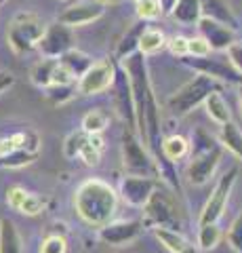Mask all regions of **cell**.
<instances>
[{
  "label": "cell",
  "instance_id": "cell-1",
  "mask_svg": "<svg viewBox=\"0 0 242 253\" xmlns=\"http://www.w3.org/2000/svg\"><path fill=\"white\" fill-rule=\"evenodd\" d=\"M124 74L129 76L131 95H133V110H135V126L139 133V139L145 141L147 152L152 154L156 167H158L160 177L181 194V184L177 177V169L173 163H167L162 156V126H160V108L154 95V86L150 81V70H147V61L143 53H133L127 59H122Z\"/></svg>",
  "mask_w": 242,
  "mask_h": 253
},
{
  "label": "cell",
  "instance_id": "cell-2",
  "mask_svg": "<svg viewBox=\"0 0 242 253\" xmlns=\"http://www.w3.org/2000/svg\"><path fill=\"white\" fill-rule=\"evenodd\" d=\"M74 207L84 224L91 228H104L110 224L118 209V192L104 179L91 177L82 181L74 192Z\"/></svg>",
  "mask_w": 242,
  "mask_h": 253
},
{
  "label": "cell",
  "instance_id": "cell-3",
  "mask_svg": "<svg viewBox=\"0 0 242 253\" xmlns=\"http://www.w3.org/2000/svg\"><path fill=\"white\" fill-rule=\"evenodd\" d=\"M215 91H219L217 81H213L210 76L198 74V76H194L190 83H185L181 89H177L173 95H171L167 99V108L171 110L173 116L181 118L185 114H190L194 108L205 104V99Z\"/></svg>",
  "mask_w": 242,
  "mask_h": 253
},
{
  "label": "cell",
  "instance_id": "cell-4",
  "mask_svg": "<svg viewBox=\"0 0 242 253\" xmlns=\"http://www.w3.org/2000/svg\"><path fill=\"white\" fill-rule=\"evenodd\" d=\"M42 32H44V23L40 17H36L34 13H19L9 23L6 42L17 55H23L36 49Z\"/></svg>",
  "mask_w": 242,
  "mask_h": 253
},
{
  "label": "cell",
  "instance_id": "cell-5",
  "mask_svg": "<svg viewBox=\"0 0 242 253\" xmlns=\"http://www.w3.org/2000/svg\"><path fill=\"white\" fill-rule=\"evenodd\" d=\"M122 163L131 175H145V177L158 175V167H156L152 154L147 152L141 139L131 129H127L122 135Z\"/></svg>",
  "mask_w": 242,
  "mask_h": 253
},
{
  "label": "cell",
  "instance_id": "cell-6",
  "mask_svg": "<svg viewBox=\"0 0 242 253\" xmlns=\"http://www.w3.org/2000/svg\"><path fill=\"white\" fill-rule=\"evenodd\" d=\"M236 177H238V169L232 167L223 173L219 177V181L215 184L213 192H210L208 201L205 203V207L200 211V217H198V226L202 224H217L221 217H223V211L228 207V201H230V194L234 190V184H236Z\"/></svg>",
  "mask_w": 242,
  "mask_h": 253
},
{
  "label": "cell",
  "instance_id": "cell-7",
  "mask_svg": "<svg viewBox=\"0 0 242 253\" xmlns=\"http://www.w3.org/2000/svg\"><path fill=\"white\" fill-rule=\"evenodd\" d=\"M181 63L194 72L210 76L213 81H223L228 84H242V74L223 55H205V57H181Z\"/></svg>",
  "mask_w": 242,
  "mask_h": 253
},
{
  "label": "cell",
  "instance_id": "cell-8",
  "mask_svg": "<svg viewBox=\"0 0 242 253\" xmlns=\"http://www.w3.org/2000/svg\"><path fill=\"white\" fill-rule=\"evenodd\" d=\"M74 42H76V38H74L72 28L64 26L61 21H53L49 26H44V32L36 44V49L42 53V57L59 59L64 53L74 49Z\"/></svg>",
  "mask_w": 242,
  "mask_h": 253
},
{
  "label": "cell",
  "instance_id": "cell-9",
  "mask_svg": "<svg viewBox=\"0 0 242 253\" xmlns=\"http://www.w3.org/2000/svg\"><path fill=\"white\" fill-rule=\"evenodd\" d=\"M143 211H145L147 224H152L154 228H169V230L179 232V217H177L175 203L169 194L160 192L158 188L154 190V194L143 205Z\"/></svg>",
  "mask_w": 242,
  "mask_h": 253
},
{
  "label": "cell",
  "instance_id": "cell-10",
  "mask_svg": "<svg viewBox=\"0 0 242 253\" xmlns=\"http://www.w3.org/2000/svg\"><path fill=\"white\" fill-rule=\"evenodd\" d=\"M114 76H116L114 61H110V59L95 61L87 72L78 78L76 89L82 95H99V93H104L112 86Z\"/></svg>",
  "mask_w": 242,
  "mask_h": 253
},
{
  "label": "cell",
  "instance_id": "cell-11",
  "mask_svg": "<svg viewBox=\"0 0 242 253\" xmlns=\"http://www.w3.org/2000/svg\"><path fill=\"white\" fill-rule=\"evenodd\" d=\"M158 188L156 177H145V175H124L120 181V199L131 205V207H143L147 199L154 194V190Z\"/></svg>",
  "mask_w": 242,
  "mask_h": 253
},
{
  "label": "cell",
  "instance_id": "cell-12",
  "mask_svg": "<svg viewBox=\"0 0 242 253\" xmlns=\"http://www.w3.org/2000/svg\"><path fill=\"white\" fill-rule=\"evenodd\" d=\"M221 154H223V148H221V144H217L215 148L207 150V152L190 156V165H187V171H185L187 179H190L194 186L207 184V181L210 179V175L215 173V169L219 167Z\"/></svg>",
  "mask_w": 242,
  "mask_h": 253
},
{
  "label": "cell",
  "instance_id": "cell-13",
  "mask_svg": "<svg viewBox=\"0 0 242 253\" xmlns=\"http://www.w3.org/2000/svg\"><path fill=\"white\" fill-rule=\"evenodd\" d=\"M104 4L97 0H76L74 4H69L68 9L59 15V19L68 28H78V26H87V23L97 21L104 15Z\"/></svg>",
  "mask_w": 242,
  "mask_h": 253
},
{
  "label": "cell",
  "instance_id": "cell-14",
  "mask_svg": "<svg viewBox=\"0 0 242 253\" xmlns=\"http://www.w3.org/2000/svg\"><path fill=\"white\" fill-rule=\"evenodd\" d=\"M196 26H198L200 36L208 42L210 51H215V53L228 51V46L236 41V34H234L232 28H228L225 23H219V21L210 19V17H205V15L198 19Z\"/></svg>",
  "mask_w": 242,
  "mask_h": 253
},
{
  "label": "cell",
  "instance_id": "cell-15",
  "mask_svg": "<svg viewBox=\"0 0 242 253\" xmlns=\"http://www.w3.org/2000/svg\"><path fill=\"white\" fill-rule=\"evenodd\" d=\"M143 230V224L137 219L129 221H110L104 228H99V239L105 245H127L131 241H135Z\"/></svg>",
  "mask_w": 242,
  "mask_h": 253
},
{
  "label": "cell",
  "instance_id": "cell-16",
  "mask_svg": "<svg viewBox=\"0 0 242 253\" xmlns=\"http://www.w3.org/2000/svg\"><path fill=\"white\" fill-rule=\"evenodd\" d=\"M6 203H9V207L23 213V215H38V213H42L46 207V201L42 196L28 192V190H23L21 186H11L6 190Z\"/></svg>",
  "mask_w": 242,
  "mask_h": 253
},
{
  "label": "cell",
  "instance_id": "cell-17",
  "mask_svg": "<svg viewBox=\"0 0 242 253\" xmlns=\"http://www.w3.org/2000/svg\"><path fill=\"white\" fill-rule=\"evenodd\" d=\"M112 86L116 89V106H118L122 118H127L131 126H135V110H133V95H131V84L129 76L124 74L122 68H116V76Z\"/></svg>",
  "mask_w": 242,
  "mask_h": 253
},
{
  "label": "cell",
  "instance_id": "cell-18",
  "mask_svg": "<svg viewBox=\"0 0 242 253\" xmlns=\"http://www.w3.org/2000/svg\"><path fill=\"white\" fill-rule=\"evenodd\" d=\"M38 152H40V137L30 141L28 146L15 150V152L0 156V169H21L26 165H32L38 158Z\"/></svg>",
  "mask_w": 242,
  "mask_h": 253
},
{
  "label": "cell",
  "instance_id": "cell-19",
  "mask_svg": "<svg viewBox=\"0 0 242 253\" xmlns=\"http://www.w3.org/2000/svg\"><path fill=\"white\" fill-rule=\"evenodd\" d=\"M154 236L158 239L171 253H200V249L194 243H190L183 234L169 228H154Z\"/></svg>",
  "mask_w": 242,
  "mask_h": 253
},
{
  "label": "cell",
  "instance_id": "cell-20",
  "mask_svg": "<svg viewBox=\"0 0 242 253\" xmlns=\"http://www.w3.org/2000/svg\"><path fill=\"white\" fill-rule=\"evenodd\" d=\"M200 9H202V15H205V17L225 23V26L232 28V30L238 26L236 15L232 13L230 4L225 2V0H200Z\"/></svg>",
  "mask_w": 242,
  "mask_h": 253
},
{
  "label": "cell",
  "instance_id": "cell-21",
  "mask_svg": "<svg viewBox=\"0 0 242 253\" xmlns=\"http://www.w3.org/2000/svg\"><path fill=\"white\" fill-rule=\"evenodd\" d=\"M57 61H59V66L74 78V81H78V78H80L93 66V59L89 57L87 53H82V51H78V49H69L68 53L61 55Z\"/></svg>",
  "mask_w": 242,
  "mask_h": 253
},
{
  "label": "cell",
  "instance_id": "cell-22",
  "mask_svg": "<svg viewBox=\"0 0 242 253\" xmlns=\"http://www.w3.org/2000/svg\"><path fill=\"white\" fill-rule=\"evenodd\" d=\"M147 28V21H135L133 26L129 28V32L122 36V41L118 42V49H116V57H118L120 61L127 59L129 55L137 53L139 51V36L143 34V30Z\"/></svg>",
  "mask_w": 242,
  "mask_h": 253
},
{
  "label": "cell",
  "instance_id": "cell-23",
  "mask_svg": "<svg viewBox=\"0 0 242 253\" xmlns=\"http://www.w3.org/2000/svg\"><path fill=\"white\" fill-rule=\"evenodd\" d=\"M219 144H221V148L230 150L238 161H242V131H240V126L236 123L228 121L225 125H221Z\"/></svg>",
  "mask_w": 242,
  "mask_h": 253
},
{
  "label": "cell",
  "instance_id": "cell-24",
  "mask_svg": "<svg viewBox=\"0 0 242 253\" xmlns=\"http://www.w3.org/2000/svg\"><path fill=\"white\" fill-rule=\"evenodd\" d=\"M171 15L183 26H196L198 19L202 17L200 9V0H177V4L173 6Z\"/></svg>",
  "mask_w": 242,
  "mask_h": 253
},
{
  "label": "cell",
  "instance_id": "cell-25",
  "mask_svg": "<svg viewBox=\"0 0 242 253\" xmlns=\"http://www.w3.org/2000/svg\"><path fill=\"white\" fill-rule=\"evenodd\" d=\"M0 253H21V236L9 217L0 219Z\"/></svg>",
  "mask_w": 242,
  "mask_h": 253
},
{
  "label": "cell",
  "instance_id": "cell-26",
  "mask_svg": "<svg viewBox=\"0 0 242 253\" xmlns=\"http://www.w3.org/2000/svg\"><path fill=\"white\" fill-rule=\"evenodd\" d=\"M190 154V141L181 135H169L162 139V156L167 163H179Z\"/></svg>",
  "mask_w": 242,
  "mask_h": 253
},
{
  "label": "cell",
  "instance_id": "cell-27",
  "mask_svg": "<svg viewBox=\"0 0 242 253\" xmlns=\"http://www.w3.org/2000/svg\"><path fill=\"white\" fill-rule=\"evenodd\" d=\"M205 108H207V114L210 116V121H215L217 125H225L228 121H232L230 106H228V101L223 99V95L219 91L210 93L205 99Z\"/></svg>",
  "mask_w": 242,
  "mask_h": 253
},
{
  "label": "cell",
  "instance_id": "cell-28",
  "mask_svg": "<svg viewBox=\"0 0 242 253\" xmlns=\"http://www.w3.org/2000/svg\"><path fill=\"white\" fill-rule=\"evenodd\" d=\"M165 46H167V38L156 28H145L143 34L139 36V53H143V55L158 53L160 49H165Z\"/></svg>",
  "mask_w": 242,
  "mask_h": 253
},
{
  "label": "cell",
  "instance_id": "cell-29",
  "mask_svg": "<svg viewBox=\"0 0 242 253\" xmlns=\"http://www.w3.org/2000/svg\"><path fill=\"white\" fill-rule=\"evenodd\" d=\"M57 68V59H49L44 57L36 63V66L32 68V72H30V78H32V83L36 86H40V89H46V86L51 84L53 81V72H55Z\"/></svg>",
  "mask_w": 242,
  "mask_h": 253
},
{
  "label": "cell",
  "instance_id": "cell-30",
  "mask_svg": "<svg viewBox=\"0 0 242 253\" xmlns=\"http://www.w3.org/2000/svg\"><path fill=\"white\" fill-rule=\"evenodd\" d=\"M110 125V116H107L104 110H89L87 114L82 118V131L87 133V135H99V133L105 131V126Z\"/></svg>",
  "mask_w": 242,
  "mask_h": 253
},
{
  "label": "cell",
  "instance_id": "cell-31",
  "mask_svg": "<svg viewBox=\"0 0 242 253\" xmlns=\"http://www.w3.org/2000/svg\"><path fill=\"white\" fill-rule=\"evenodd\" d=\"M38 139V135L34 131H23V133H13V135H6V137H0V156L15 152L23 146H28L30 141Z\"/></svg>",
  "mask_w": 242,
  "mask_h": 253
},
{
  "label": "cell",
  "instance_id": "cell-32",
  "mask_svg": "<svg viewBox=\"0 0 242 253\" xmlns=\"http://www.w3.org/2000/svg\"><path fill=\"white\" fill-rule=\"evenodd\" d=\"M198 228H200V230H198V245H196V247L200 251L215 249L217 245H219V241H221L219 226H217V224H202Z\"/></svg>",
  "mask_w": 242,
  "mask_h": 253
},
{
  "label": "cell",
  "instance_id": "cell-33",
  "mask_svg": "<svg viewBox=\"0 0 242 253\" xmlns=\"http://www.w3.org/2000/svg\"><path fill=\"white\" fill-rule=\"evenodd\" d=\"M217 146V139L210 135L207 129H202V126H196V129L192 131V141H190V156L194 154H200V152H207V150L215 148Z\"/></svg>",
  "mask_w": 242,
  "mask_h": 253
},
{
  "label": "cell",
  "instance_id": "cell-34",
  "mask_svg": "<svg viewBox=\"0 0 242 253\" xmlns=\"http://www.w3.org/2000/svg\"><path fill=\"white\" fill-rule=\"evenodd\" d=\"M101 150H104L101 133L99 135H89L87 144H84L82 150H80V156H82V161L87 163L89 167H95V165H99V161H101Z\"/></svg>",
  "mask_w": 242,
  "mask_h": 253
},
{
  "label": "cell",
  "instance_id": "cell-35",
  "mask_svg": "<svg viewBox=\"0 0 242 253\" xmlns=\"http://www.w3.org/2000/svg\"><path fill=\"white\" fill-rule=\"evenodd\" d=\"M74 91H76V83H72V84H49L44 89V95L51 104L61 106L74 97Z\"/></svg>",
  "mask_w": 242,
  "mask_h": 253
},
{
  "label": "cell",
  "instance_id": "cell-36",
  "mask_svg": "<svg viewBox=\"0 0 242 253\" xmlns=\"http://www.w3.org/2000/svg\"><path fill=\"white\" fill-rule=\"evenodd\" d=\"M87 139H89V135H87V133H84L82 129L69 133V135L66 137V144H64V154H66L68 158L80 156V150H82L84 144H87Z\"/></svg>",
  "mask_w": 242,
  "mask_h": 253
},
{
  "label": "cell",
  "instance_id": "cell-37",
  "mask_svg": "<svg viewBox=\"0 0 242 253\" xmlns=\"http://www.w3.org/2000/svg\"><path fill=\"white\" fill-rule=\"evenodd\" d=\"M225 241H228V245L236 253H242V211L232 219L228 234H225Z\"/></svg>",
  "mask_w": 242,
  "mask_h": 253
},
{
  "label": "cell",
  "instance_id": "cell-38",
  "mask_svg": "<svg viewBox=\"0 0 242 253\" xmlns=\"http://www.w3.org/2000/svg\"><path fill=\"white\" fill-rule=\"evenodd\" d=\"M66 251H68L66 234L49 232V234L44 236L42 245H40V253H66Z\"/></svg>",
  "mask_w": 242,
  "mask_h": 253
},
{
  "label": "cell",
  "instance_id": "cell-39",
  "mask_svg": "<svg viewBox=\"0 0 242 253\" xmlns=\"http://www.w3.org/2000/svg\"><path fill=\"white\" fill-rule=\"evenodd\" d=\"M135 4H137V17L141 21H152L162 15L158 0H141V2H135Z\"/></svg>",
  "mask_w": 242,
  "mask_h": 253
},
{
  "label": "cell",
  "instance_id": "cell-40",
  "mask_svg": "<svg viewBox=\"0 0 242 253\" xmlns=\"http://www.w3.org/2000/svg\"><path fill=\"white\" fill-rule=\"evenodd\" d=\"M208 42L205 41L202 36H194V38H187V57H205V55H210Z\"/></svg>",
  "mask_w": 242,
  "mask_h": 253
},
{
  "label": "cell",
  "instance_id": "cell-41",
  "mask_svg": "<svg viewBox=\"0 0 242 253\" xmlns=\"http://www.w3.org/2000/svg\"><path fill=\"white\" fill-rule=\"evenodd\" d=\"M167 46L171 49V53L175 55V57H185L187 55V38L185 36H173L167 41Z\"/></svg>",
  "mask_w": 242,
  "mask_h": 253
},
{
  "label": "cell",
  "instance_id": "cell-42",
  "mask_svg": "<svg viewBox=\"0 0 242 253\" xmlns=\"http://www.w3.org/2000/svg\"><path fill=\"white\" fill-rule=\"evenodd\" d=\"M228 59H230L232 66L242 74V41H234L228 46Z\"/></svg>",
  "mask_w": 242,
  "mask_h": 253
},
{
  "label": "cell",
  "instance_id": "cell-43",
  "mask_svg": "<svg viewBox=\"0 0 242 253\" xmlns=\"http://www.w3.org/2000/svg\"><path fill=\"white\" fill-rule=\"evenodd\" d=\"M13 83H15V78L11 76V74H0V93H2V91H6V89H9V86H13Z\"/></svg>",
  "mask_w": 242,
  "mask_h": 253
},
{
  "label": "cell",
  "instance_id": "cell-44",
  "mask_svg": "<svg viewBox=\"0 0 242 253\" xmlns=\"http://www.w3.org/2000/svg\"><path fill=\"white\" fill-rule=\"evenodd\" d=\"M158 4H160L162 15H171V11H173V6L177 4V0H158Z\"/></svg>",
  "mask_w": 242,
  "mask_h": 253
},
{
  "label": "cell",
  "instance_id": "cell-45",
  "mask_svg": "<svg viewBox=\"0 0 242 253\" xmlns=\"http://www.w3.org/2000/svg\"><path fill=\"white\" fill-rule=\"evenodd\" d=\"M238 95H240V108H242V84H240V91H238Z\"/></svg>",
  "mask_w": 242,
  "mask_h": 253
},
{
  "label": "cell",
  "instance_id": "cell-46",
  "mask_svg": "<svg viewBox=\"0 0 242 253\" xmlns=\"http://www.w3.org/2000/svg\"><path fill=\"white\" fill-rule=\"evenodd\" d=\"M97 2H101V4H105V2H114V0H97Z\"/></svg>",
  "mask_w": 242,
  "mask_h": 253
},
{
  "label": "cell",
  "instance_id": "cell-47",
  "mask_svg": "<svg viewBox=\"0 0 242 253\" xmlns=\"http://www.w3.org/2000/svg\"><path fill=\"white\" fill-rule=\"evenodd\" d=\"M4 2H6V0H0V6H2V4H4Z\"/></svg>",
  "mask_w": 242,
  "mask_h": 253
},
{
  "label": "cell",
  "instance_id": "cell-48",
  "mask_svg": "<svg viewBox=\"0 0 242 253\" xmlns=\"http://www.w3.org/2000/svg\"><path fill=\"white\" fill-rule=\"evenodd\" d=\"M135 2H141V0H135Z\"/></svg>",
  "mask_w": 242,
  "mask_h": 253
}]
</instances>
